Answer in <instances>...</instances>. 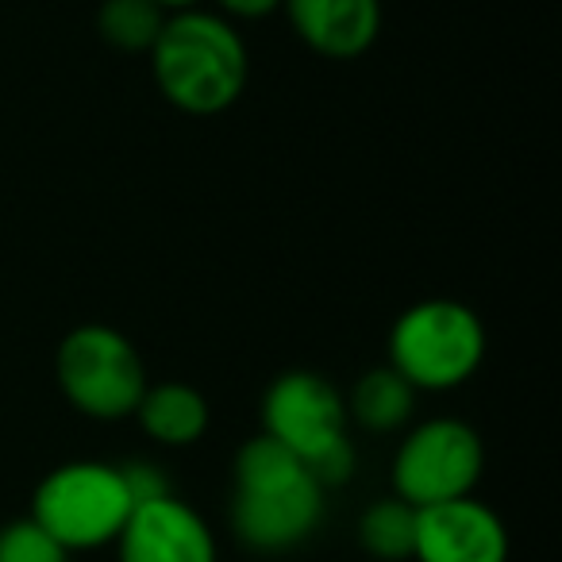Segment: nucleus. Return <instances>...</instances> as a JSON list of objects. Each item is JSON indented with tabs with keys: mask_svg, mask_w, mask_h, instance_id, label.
<instances>
[{
	"mask_svg": "<svg viewBox=\"0 0 562 562\" xmlns=\"http://www.w3.org/2000/svg\"><path fill=\"white\" fill-rule=\"evenodd\" d=\"M232 477V531L250 551H293L321 528L328 490L270 436H255L239 447Z\"/></svg>",
	"mask_w": 562,
	"mask_h": 562,
	"instance_id": "obj_1",
	"label": "nucleus"
},
{
	"mask_svg": "<svg viewBox=\"0 0 562 562\" xmlns=\"http://www.w3.org/2000/svg\"><path fill=\"white\" fill-rule=\"evenodd\" d=\"M147 58L158 93L186 116H220L250 81V55L239 27L209 9L166 16Z\"/></svg>",
	"mask_w": 562,
	"mask_h": 562,
	"instance_id": "obj_2",
	"label": "nucleus"
},
{
	"mask_svg": "<svg viewBox=\"0 0 562 562\" xmlns=\"http://www.w3.org/2000/svg\"><path fill=\"white\" fill-rule=\"evenodd\" d=\"M262 436L297 454L324 490L355 474L344 393L313 370H290L273 378L262 397Z\"/></svg>",
	"mask_w": 562,
	"mask_h": 562,
	"instance_id": "obj_3",
	"label": "nucleus"
},
{
	"mask_svg": "<svg viewBox=\"0 0 562 562\" xmlns=\"http://www.w3.org/2000/svg\"><path fill=\"white\" fill-rule=\"evenodd\" d=\"M485 359V328L462 301L428 297L408 305L390 331V362L416 393L470 382Z\"/></svg>",
	"mask_w": 562,
	"mask_h": 562,
	"instance_id": "obj_4",
	"label": "nucleus"
},
{
	"mask_svg": "<svg viewBox=\"0 0 562 562\" xmlns=\"http://www.w3.org/2000/svg\"><path fill=\"white\" fill-rule=\"evenodd\" d=\"M135 501L112 462L78 459L55 467L32 497V520L66 551H93L120 539Z\"/></svg>",
	"mask_w": 562,
	"mask_h": 562,
	"instance_id": "obj_5",
	"label": "nucleus"
},
{
	"mask_svg": "<svg viewBox=\"0 0 562 562\" xmlns=\"http://www.w3.org/2000/svg\"><path fill=\"white\" fill-rule=\"evenodd\" d=\"M55 382L89 420L135 416L143 390L150 385L135 344L109 324H81L66 331L55 351Z\"/></svg>",
	"mask_w": 562,
	"mask_h": 562,
	"instance_id": "obj_6",
	"label": "nucleus"
},
{
	"mask_svg": "<svg viewBox=\"0 0 562 562\" xmlns=\"http://www.w3.org/2000/svg\"><path fill=\"white\" fill-rule=\"evenodd\" d=\"M485 447L467 420L436 416L401 439L393 459V497L413 508L443 505V501L474 497L482 482Z\"/></svg>",
	"mask_w": 562,
	"mask_h": 562,
	"instance_id": "obj_7",
	"label": "nucleus"
},
{
	"mask_svg": "<svg viewBox=\"0 0 562 562\" xmlns=\"http://www.w3.org/2000/svg\"><path fill=\"white\" fill-rule=\"evenodd\" d=\"M416 562H508V528L477 497L416 508Z\"/></svg>",
	"mask_w": 562,
	"mask_h": 562,
	"instance_id": "obj_8",
	"label": "nucleus"
},
{
	"mask_svg": "<svg viewBox=\"0 0 562 562\" xmlns=\"http://www.w3.org/2000/svg\"><path fill=\"white\" fill-rule=\"evenodd\" d=\"M116 551L120 562H216V536L193 505L166 493L132 508Z\"/></svg>",
	"mask_w": 562,
	"mask_h": 562,
	"instance_id": "obj_9",
	"label": "nucleus"
},
{
	"mask_svg": "<svg viewBox=\"0 0 562 562\" xmlns=\"http://www.w3.org/2000/svg\"><path fill=\"white\" fill-rule=\"evenodd\" d=\"M297 40L331 63L362 58L382 35V0H285Z\"/></svg>",
	"mask_w": 562,
	"mask_h": 562,
	"instance_id": "obj_10",
	"label": "nucleus"
},
{
	"mask_svg": "<svg viewBox=\"0 0 562 562\" xmlns=\"http://www.w3.org/2000/svg\"><path fill=\"white\" fill-rule=\"evenodd\" d=\"M135 420L155 443L162 447H193L209 431V401L201 390L186 382H158L147 385L135 408Z\"/></svg>",
	"mask_w": 562,
	"mask_h": 562,
	"instance_id": "obj_11",
	"label": "nucleus"
},
{
	"mask_svg": "<svg viewBox=\"0 0 562 562\" xmlns=\"http://www.w3.org/2000/svg\"><path fill=\"white\" fill-rule=\"evenodd\" d=\"M347 420H355L359 428L390 436L401 431L416 413V390L397 374L393 367H374L355 382L351 397H344Z\"/></svg>",
	"mask_w": 562,
	"mask_h": 562,
	"instance_id": "obj_12",
	"label": "nucleus"
},
{
	"mask_svg": "<svg viewBox=\"0 0 562 562\" xmlns=\"http://www.w3.org/2000/svg\"><path fill=\"white\" fill-rule=\"evenodd\" d=\"M166 24V12L155 0H104L97 9V35L112 50L124 55H150Z\"/></svg>",
	"mask_w": 562,
	"mask_h": 562,
	"instance_id": "obj_13",
	"label": "nucleus"
},
{
	"mask_svg": "<svg viewBox=\"0 0 562 562\" xmlns=\"http://www.w3.org/2000/svg\"><path fill=\"white\" fill-rule=\"evenodd\" d=\"M359 543H362V551L382 562L413 559L416 508L405 505L401 497L374 501V505L359 516Z\"/></svg>",
	"mask_w": 562,
	"mask_h": 562,
	"instance_id": "obj_14",
	"label": "nucleus"
},
{
	"mask_svg": "<svg viewBox=\"0 0 562 562\" xmlns=\"http://www.w3.org/2000/svg\"><path fill=\"white\" fill-rule=\"evenodd\" d=\"M0 562H70V551L32 516H20L0 528Z\"/></svg>",
	"mask_w": 562,
	"mask_h": 562,
	"instance_id": "obj_15",
	"label": "nucleus"
},
{
	"mask_svg": "<svg viewBox=\"0 0 562 562\" xmlns=\"http://www.w3.org/2000/svg\"><path fill=\"white\" fill-rule=\"evenodd\" d=\"M120 474H124V482H127V490H132L135 505H143V501H155V497H166V493H170V482H166V474L155 467V462H147V459L124 462V467H120Z\"/></svg>",
	"mask_w": 562,
	"mask_h": 562,
	"instance_id": "obj_16",
	"label": "nucleus"
},
{
	"mask_svg": "<svg viewBox=\"0 0 562 562\" xmlns=\"http://www.w3.org/2000/svg\"><path fill=\"white\" fill-rule=\"evenodd\" d=\"M285 0H216V9L224 20H266L281 9Z\"/></svg>",
	"mask_w": 562,
	"mask_h": 562,
	"instance_id": "obj_17",
	"label": "nucleus"
},
{
	"mask_svg": "<svg viewBox=\"0 0 562 562\" xmlns=\"http://www.w3.org/2000/svg\"><path fill=\"white\" fill-rule=\"evenodd\" d=\"M158 9L166 12V16H173V12H189V9H201V0H155Z\"/></svg>",
	"mask_w": 562,
	"mask_h": 562,
	"instance_id": "obj_18",
	"label": "nucleus"
}]
</instances>
